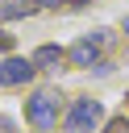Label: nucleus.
<instances>
[{"label":"nucleus","mask_w":129,"mask_h":133,"mask_svg":"<svg viewBox=\"0 0 129 133\" xmlns=\"http://www.w3.org/2000/svg\"><path fill=\"white\" fill-rule=\"evenodd\" d=\"M25 116L37 125V129H50L54 121H58V96L50 91V87H42V91H33L29 100H25Z\"/></svg>","instance_id":"f03ea898"},{"label":"nucleus","mask_w":129,"mask_h":133,"mask_svg":"<svg viewBox=\"0 0 129 133\" xmlns=\"http://www.w3.org/2000/svg\"><path fill=\"white\" fill-rule=\"evenodd\" d=\"M12 46V33H0V50H8Z\"/></svg>","instance_id":"0eeeda50"},{"label":"nucleus","mask_w":129,"mask_h":133,"mask_svg":"<svg viewBox=\"0 0 129 133\" xmlns=\"http://www.w3.org/2000/svg\"><path fill=\"white\" fill-rule=\"evenodd\" d=\"M33 58H4L0 62V87H21V83H29L33 79Z\"/></svg>","instance_id":"20e7f679"},{"label":"nucleus","mask_w":129,"mask_h":133,"mask_svg":"<svg viewBox=\"0 0 129 133\" xmlns=\"http://www.w3.org/2000/svg\"><path fill=\"white\" fill-rule=\"evenodd\" d=\"M33 4H62V0H33Z\"/></svg>","instance_id":"6e6552de"},{"label":"nucleus","mask_w":129,"mask_h":133,"mask_svg":"<svg viewBox=\"0 0 129 133\" xmlns=\"http://www.w3.org/2000/svg\"><path fill=\"white\" fill-rule=\"evenodd\" d=\"M125 33H129V21H125Z\"/></svg>","instance_id":"1a4fd4ad"},{"label":"nucleus","mask_w":129,"mask_h":133,"mask_svg":"<svg viewBox=\"0 0 129 133\" xmlns=\"http://www.w3.org/2000/svg\"><path fill=\"white\" fill-rule=\"evenodd\" d=\"M29 12H33L29 0H25V4H4V8H0V17H29Z\"/></svg>","instance_id":"423d86ee"},{"label":"nucleus","mask_w":129,"mask_h":133,"mask_svg":"<svg viewBox=\"0 0 129 133\" xmlns=\"http://www.w3.org/2000/svg\"><path fill=\"white\" fill-rule=\"evenodd\" d=\"M29 58H33V66H37V71H62L67 50H58V46H37Z\"/></svg>","instance_id":"39448f33"},{"label":"nucleus","mask_w":129,"mask_h":133,"mask_svg":"<svg viewBox=\"0 0 129 133\" xmlns=\"http://www.w3.org/2000/svg\"><path fill=\"white\" fill-rule=\"evenodd\" d=\"M100 116H104V108L96 100H75L67 112V133H92L100 125Z\"/></svg>","instance_id":"7ed1b4c3"},{"label":"nucleus","mask_w":129,"mask_h":133,"mask_svg":"<svg viewBox=\"0 0 129 133\" xmlns=\"http://www.w3.org/2000/svg\"><path fill=\"white\" fill-rule=\"evenodd\" d=\"M104 42H108V33H104V29L83 33V37L67 50V62H71V66H96V62H100V54H104Z\"/></svg>","instance_id":"f257e3e1"}]
</instances>
